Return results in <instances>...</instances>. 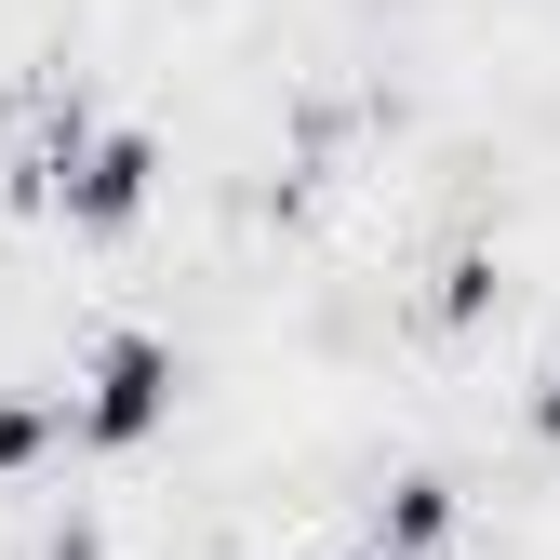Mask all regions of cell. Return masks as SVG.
<instances>
[{"label":"cell","instance_id":"1","mask_svg":"<svg viewBox=\"0 0 560 560\" xmlns=\"http://www.w3.org/2000/svg\"><path fill=\"white\" fill-rule=\"evenodd\" d=\"M161 174H174V148H161L148 120H94L81 94H67V107L40 120L14 200H27V214H54L67 241H133V228L161 214Z\"/></svg>","mask_w":560,"mask_h":560},{"label":"cell","instance_id":"2","mask_svg":"<svg viewBox=\"0 0 560 560\" xmlns=\"http://www.w3.org/2000/svg\"><path fill=\"white\" fill-rule=\"evenodd\" d=\"M67 400V454H94V467H133L148 441H174V400H187V347L161 320H107L81 347V374L54 387Z\"/></svg>","mask_w":560,"mask_h":560},{"label":"cell","instance_id":"3","mask_svg":"<svg viewBox=\"0 0 560 560\" xmlns=\"http://www.w3.org/2000/svg\"><path fill=\"white\" fill-rule=\"evenodd\" d=\"M454 534H467V480L454 467H400L374 494V560H441Z\"/></svg>","mask_w":560,"mask_h":560},{"label":"cell","instance_id":"4","mask_svg":"<svg viewBox=\"0 0 560 560\" xmlns=\"http://www.w3.org/2000/svg\"><path fill=\"white\" fill-rule=\"evenodd\" d=\"M67 454V400L54 387H0V480H27Z\"/></svg>","mask_w":560,"mask_h":560},{"label":"cell","instance_id":"5","mask_svg":"<svg viewBox=\"0 0 560 560\" xmlns=\"http://www.w3.org/2000/svg\"><path fill=\"white\" fill-rule=\"evenodd\" d=\"M494 307H508V267L480 254V241H467V254H441V280H428V320H441V334H480Z\"/></svg>","mask_w":560,"mask_h":560},{"label":"cell","instance_id":"6","mask_svg":"<svg viewBox=\"0 0 560 560\" xmlns=\"http://www.w3.org/2000/svg\"><path fill=\"white\" fill-rule=\"evenodd\" d=\"M521 428H534V441H547V454H560V347H547V374H534V387H521Z\"/></svg>","mask_w":560,"mask_h":560},{"label":"cell","instance_id":"7","mask_svg":"<svg viewBox=\"0 0 560 560\" xmlns=\"http://www.w3.org/2000/svg\"><path fill=\"white\" fill-rule=\"evenodd\" d=\"M361 560H374V547H361Z\"/></svg>","mask_w":560,"mask_h":560}]
</instances>
